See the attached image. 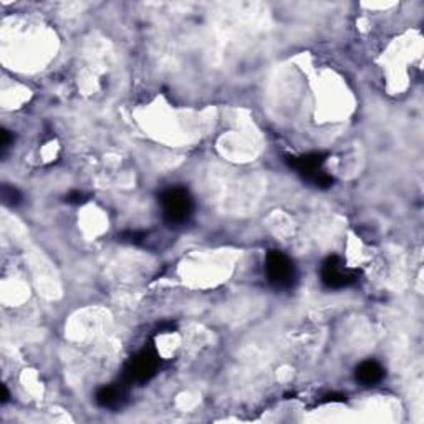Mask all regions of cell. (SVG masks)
Instances as JSON below:
<instances>
[{"label": "cell", "mask_w": 424, "mask_h": 424, "mask_svg": "<svg viewBox=\"0 0 424 424\" xmlns=\"http://www.w3.org/2000/svg\"><path fill=\"white\" fill-rule=\"evenodd\" d=\"M356 382L362 383L363 386H375L384 378L383 366L375 360H366L356 368Z\"/></svg>", "instance_id": "cell-6"}, {"label": "cell", "mask_w": 424, "mask_h": 424, "mask_svg": "<svg viewBox=\"0 0 424 424\" xmlns=\"http://www.w3.org/2000/svg\"><path fill=\"white\" fill-rule=\"evenodd\" d=\"M265 273L273 287L290 288L297 282V269L290 257L280 251H271L265 259Z\"/></svg>", "instance_id": "cell-2"}, {"label": "cell", "mask_w": 424, "mask_h": 424, "mask_svg": "<svg viewBox=\"0 0 424 424\" xmlns=\"http://www.w3.org/2000/svg\"><path fill=\"white\" fill-rule=\"evenodd\" d=\"M325 162V156L320 153H310L305 154V156L300 158H290L288 164L292 166L293 169H297L300 174H303L307 179H313L320 171H322V166Z\"/></svg>", "instance_id": "cell-5"}, {"label": "cell", "mask_w": 424, "mask_h": 424, "mask_svg": "<svg viewBox=\"0 0 424 424\" xmlns=\"http://www.w3.org/2000/svg\"><path fill=\"white\" fill-rule=\"evenodd\" d=\"M320 277H322L323 285H327L328 288H345L348 285L355 282L358 277L353 271L347 269L342 262V259L336 255L328 257L327 260L322 264V271H320Z\"/></svg>", "instance_id": "cell-4"}, {"label": "cell", "mask_w": 424, "mask_h": 424, "mask_svg": "<svg viewBox=\"0 0 424 424\" xmlns=\"http://www.w3.org/2000/svg\"><path fill=\"white\" fill-rule=\"evenodd\" d=\"M158 366H160L158 356L153 351L142 350L126 364L125 376L129 383H145L156 375Z\"/></svg>", "instance_id": "cell-3"}, {"label": "cell", "mask_w": 424, "mask_h": 424, "mask_svg": "<svg viewBox=\"0 0 424 424\" xmlns=\"http://www.w3.org/2000/svg\"><path fill=\"white\" fill-rule=\"evenodd\" d=\"M95 399H97V403L100 404L101 408L113 410V408L121 406L123 399H125V393H123L121 388L118 386H103L98 390Z\"/></svg>", "instance_id": "cell-7"}, {"label": "cell", "mask_w": 424, "mask_h": 424, "mask_svg": "<svg viewBox=\"0 0 424 424\" xmlns=\"http://www.w3.org/2000/svg\"><path fill=\"white\" fill-rule=\"evenodd\" d=\"M162 216L169 224H182L191 217L194 202L184 188H169L161 194Z\"/></svg>", "instance_id": "cell-1"}, {"label": "cell", "mask_w": 424, "mask_h": 424, "mask_svg": "<svg viewBox=\"0 0 424 424\" xmlns=\"http://www.w3.org/2000/svg\"><path fill=\"white\" fill-rule=\"evenodd\" d=\"M9 145H10V133L7 132V129H3V132H2V149H3V151L9 148Z\"/></svg>", "instance_id": "cell-9"}, {"label": "cell", "mask_w": 424, "mask_h": 424, "mask_svg": "<svg viewBox=\"0 0 424 424\" xmlns=\"http://www.w3.org/2000/svg\"><path fill=\"white\" fill-rule=\"evenodd\" d=\"M82 199H83V196H82L80 192H77V194H73V196L66 197V201H68V202H82Z\"/></svg>", "instance_id": "cell-10"}, {"label": "cell", "mask_w": 424, "mask_h": 424, "mask_svg": "<svg viewBox=\"0 0 424 424\" xmlns=\"http://www.w3.org/2000/svg\"><path fill=\"white\" fill-rule=\"evenodd\" d=\"M2 199L5 204H9V205H18L22 202V194L18 189L5 184L2 188Z\"/></svg>", "instance_id": "cell-8"}, {"label": "cell", "mask_w": 424, "mask_h": 424, "mask_svg": "<svg viewBox=\"0 0 424 424\" xmlns=\"http://www.w3.org/2000/svg\"><path fill=\"white\" fill-rule=\"evenodd\" d=\"M9 401V391H7V386H3V398H2V403H7Z\"/></svg>", "instance_id": "cell-11"}]
</instances>
